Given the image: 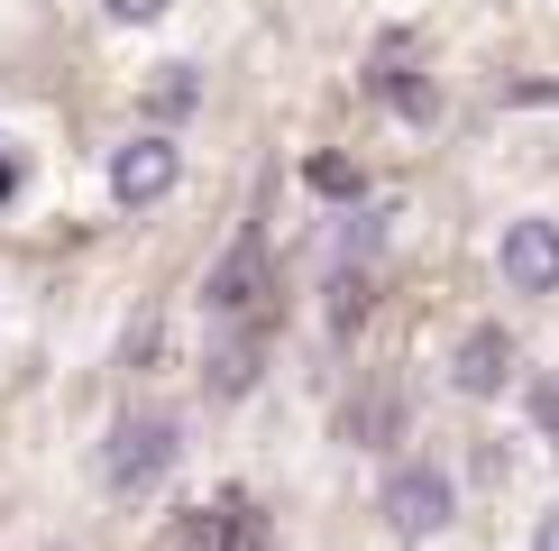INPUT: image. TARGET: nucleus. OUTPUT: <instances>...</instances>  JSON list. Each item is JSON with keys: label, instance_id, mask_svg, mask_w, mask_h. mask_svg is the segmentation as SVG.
Masks as SVG:
<instances>
[{"label": "nucleus", "instance_id": "1", "mask_svg": "<svg viewBox=\"0 0 559 551\" xmlns=\"http://www.w3.org/2000/svg\"><path fill=\"white\" fill-rule=\"evenodd\" d=\"M266 294H275V276H266V239L258 230H239V248L212 267V331H266Z\"/></svg>", "mask_w": 559, "mask_h": 551}, {"label": "nucleus", "instance_id": "2", "mask_svg": "<svg viewBox=\"0 0 559 551\" xmlns=\"http://www.w3.org/2000/svg\"><path fill=\"white\" fill-rule=\"evenodd\" d=\"M166 469H175V423H166V413H120V423H110V442H102V478H110V496L156 488Z\"/></svg>", "mask_w": 559, "mask_h": 551}, {"label": "nucleus", "instance_id": "3", "mask_svg": "<svg viewBox=\"0 0 559 551\" xmlns=\"http://www.w3.org/2000/svg\"><path fill=\"white\" fill-rule=\"evenodd\" d=\"M450 478L431 469V459H404V469L385 478V496H377V515L394 524V534H440V524H450Z\"/></svg>", "mask_w": 559, "mask_h": 551}, {"label": "nucleus", "instance_id": "4", "mask_svg": "<svg viewBox=\"0 0 559 551\" xmlns=\"http://www.w3.org/2000/svg\"><path fill=\"white\" fill-rule=\"evenodd\" d=\"M175 175H183L175 138H129V148L110 156V194H120L129 212H138V202H166V194H175Z\"/></svg>", "mask_w": 559, "mask_h": 551}, {"label": "nucleus", "instance_id": "5", "mask_svg": "<svg viewBox=\"0 0 559 551\" xmlns=\"http://www.w3.org/2000/svg\"><path fill=\"white\" fill-rule=\"evenodd\" d=\"M496 258H504V285L514 294H559V221H514Z\"/></svg>", "mask_w": 559, "mask_h": 551}, {"label": "nucleus", "instance_id": "6", "mask_svg": "<svg viewBox=\"0 0 559 551\" xmlns=\"http://www.w3.org/2000/svg\"><path fill=\"white\" fill-rule=\"evenodd\" d=\"M166 551H258V515L239 496L229 505H193V515L166 524Z\"/></svg>", "mask_w": 559, "mask_h": 551}, {"label": "nucleus", "instance_id": "7", "mask_svg": "<svg viewBox=\"0 0 559 551\" xmlns=\"http://www.w3.org/2000/svg\"><path fill=\"white\" fill-rule=\"evenodd\" d=\"M504 367H514V340H504L496 321H486V331H468V340H459V367H450V377H459V396H496V386H504Z\"/></svg>", "mask_w": 559, "mask_h": 551}, {"label": "nucleus", "instance_id": "8", "mask_svg": "<svg viewBox=\"0 0 559 551\" xmlns=\"http://www.w3.org/2000/svg\"><path fill=\"white\" fill-rule=\"evenodd\" d=\"M394 413H404V405H394V386H367V405L348 413V442H367V450H385V442H394Z\"/></svg>", "mask_w": 559, "mask_h": 551}, {"label": "nucleus", "instance_id": "9", "mask_svg": "<svg viewBox=\"0 0 559 551\" xmlns=\"http://www.w3.org/2000/svg\"><path fill=\"white\" fill-rule=\"evenodd\" d=\"M312 184L321 194H358V166H348V156H312Z\"/></svg>", "mask_w": 559, "mask_h": 551}, {"label": "nucleus", "instance_id": "10", "mask_svg": "<svg viewBox=\"0 0 559 551\" xmlns=\"http://www.w3.org/2000/svg\"><path fill=\"white\" fill-rule=\"evenodd\" d=\"M175 0H110V19H166Z\"/></svg>", "mask_w": 559, "mask_h": 551}, {"label": "nucleus", "instance_id": "11", "mask_svg": "<svg viewBox=\"0 0 559 551\" xmlns=\"http://www.w3.org/2000/svg\"><path fill=\"white\" fill-rule=\"evenodd\" d=\"M19 194V166H10V156H0V202H10Z\"/></svg>", "mask_w": 559, "mask_h": 551}, {"label": "nucleus", "instance_id": "12", "mask_svg": "<svg viewBox=\"0 0 559 551\" xmlns=\"http://www.w3.org/2000/svg\"><path fill=\"white\" fill-rule=\"evenodd\" d=\"M542 423H559V386H542Z\"/></svg>", "mask_w": 559, "mask_h": 551}, {"label": "nucleus", "instance_id": "13", "mask_svg": "<svg viewBox=\"0 0 559 551\" xmlns=\"http://www.w3.org/2000/svg\"><path fill=\"white\" fill-rule=\"evenodd\" d=\"M532 551H559V524H542V534H532Z\"/></svg>", "mask_w": 559, "mask_h": 551}]
</instances>
